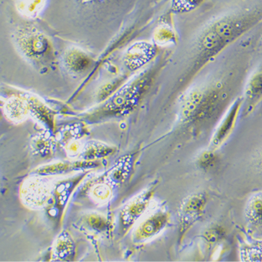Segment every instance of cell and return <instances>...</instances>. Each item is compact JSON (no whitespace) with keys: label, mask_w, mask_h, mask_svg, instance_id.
Masks as SVG:
<instances>
[{"label":"cell","mask_w":262,"mask_h":262,"mask_svg":"<svg viewBox=\"0 0 262 262\" xmlns=\"http://www.w3.org/2000/svg\"><path fill=\"white\" fill-rule=\"evenodd\" d=\"M256 20L257 17L253 14L234 15L219 19L210 25L199 38L193 69L200 68L236 41L253 26Z\"/></svg>","instance_id":"cell-1"},{"label":"cell","mask_w":262,"mask_h":262,"mask_svg":"<svg viewBox=\"0 0 262 262\" xmlns=\"http://www.w3.org/2000/svg\"><path fill=\"white\" fill-rule=\"evenodd\" d=\"M226 98L227 93L221 84L190 92L182 99L180 107L181 121L188 125H198L209 120Z\"/></svg>","instance_id":"cell-2"},{"label":"cell","mask_w":262,"mask_h":262,"mask_svg":"<svg viewBox=\"0 0 262 262\" xmlns=\"http://www.w3.org/2000/svg\"><path fill=\"white\" fill-rule=\"evenodd\" d=\"M206 205L207 196L202 192L189 195L183 200L179 212V229L182 236L202 217Z\"/></svg>","instance_id":"cell-3"},{"label":"cell","mask_w":262,"mask_h":262,"mask_svg":"<svg viewBox=\"0 0 262 262\" xmlns=\"http://www.w3.org/2000/svg\"><path fill=\"white\" fill-rule=\"evenodd\" d=\"M243 104H244V99L238 98L229 107L226 114L216 128L215 133L210 139V149L217 150L228 140L236 127Z\"/></svg>","instance_id":"cell-4"},{"label":"cell","mask_w":262,"mask_h":262,"mask_svg":"<svg viewBox=\"0 0 262 262\" xmlns=\"http://www.w3.org/2000/svg\"><path fill=\"white\" fill-rule=\"evenodd\" d=\"M18 41L23 53L34 60H39L41 57H45L49 50V43L45 36L32 30L20 32Z\"/></svg>","instance_id":"cell-5"},{"label":"cell","mask_w":262,"mask_h":262,"mask_svg":"<svg viewBox=\"0 0 262 262\" xmlns=\"http://www.w3.org/2000/svg\"><path fill=\"white\" fill-rule=\"evenodd\" d=\"M169 220L170 215L167 211L160 210L156 212L141 224L136 231V239L141 242L156 236L167 226Z\"/></svg>","instance_id":"cell-6"},{"label":"cell","mask_w":262,"mask_h":262,"mask_svg":"<svg viewBox=\"0 0 262 262\" xmlns=\"http://www.w3.org/2000/svg\"><path fill=\"white\" fill-rule=\"evenodd\" d=\"M244 114L248 116L251 114L262 99V72H257L248 80L245 89L244 98Z\"/></svg>","instance_id":"cell-7"},{"label":"cell","mask_w":262,"mask_h":262,"mask_svg":"<svg viewBox=\"0 0 262 262\" xmlns=\"http://www.w3.org/2000/svg\"><path fill=\"white\" fill-rule=\"evenodd\" d=\"M156 49L154 46L145 42L136 43L129 48L126 53L125 63L132 70H137L154 57Z\"/></svg>","instance_id":"cell-8"},{"label":"cell","mask_w":262,"mask_h":262,"mask_svg":"<svg viewBox=\"0 0 262 262\" xmlns=\"http://www.w3.org/2000/svg\"><path fill=\"white\" fill-rule=\"evenodd\" d=\"M244 215L250 226L262 227V191L253 193L247 201Z\"/></svg>","instance_id":"cell-9"},{"label":"cell","mask_w":262,"mask_h":262,"mask_svg":"<svg viewBox=\"0 0 262 262\" xmlns=\"http://www.w3.org/2000/svg\"><path fill=\"white\" fill-rule=\"evenodd\" d=\"M65 66L70 72L80 74L86 70L91 64L89 57L78 49H72L64 55Z\"/></svg>","instance_id":"cell-10"},{"label":"cell","mask_w":262,"mask_h":262,"mask_svg":"<svg viewBox=\"0 0 262 262\" xmlns=\"http://www.w3.org/2000/svg\"><path fill=\"white\" fill-rule=\"evenodd\" d=\"M151 196L152 194L150 192L144 193L134 200L127 206L125 211V219L128 225H132V223H133L144 212L148 205Z\"/></svg>","instance_id":"cell-11"},{"label":"cell","mask_w":262,"mask_h":262,"mask_svg":"<svg viewBox=\"0 0 262 262\" xmlns=\"http://www.w3.org/2000/svg\"><path fill=\"white\" fill-rule=\"evenodd\" d=\"M241 257L244 261H262V242L244 246L241 250Z\"/></svg>","instance_id":"cell-12"},{"label":"cell","mask_w":262,"mask_h":262,"mask_svg":"<svg viewBox=\"0 0 262 262\" xmlns=\"http://www.w3.org/2000/svg\"><path fill=\"white\" fill-rule=\"evenodd\" d=\"M176 39L177 36L175 32L168 27H162L159 28L155 35V39L157 43L160 45H173L176 42Z\"/></svg>","instance_id":"cell-13"},{"label":"cell","mask_w":262,"mask_h":262,"mask_svg":"<svg viewBox=\"0 0 262 262\" xmlns=\"http://www.w3.org/2000/svg\"><path fill=\"white\" fill-rule=\"evenodd\" d=\"M225 236V231L221 227L215 225L206 229L203 234V238L209 244H216L223 240Z\"/></svg>","instance_id":"cell-14"},{"label":"cell","mask_w":262,"mask_h":262,"mask_svg":"<svg viewBox=\"0 0 262 262\" xmlns=\"http://www.w3.org/2000/svg\"><path fill=\"white\" fill-rule=\"evenodd\" d=\"M204 0H173L174 10L178 12H188L202 5Z\"/></svg>","instance_id":"cell-15"},{"label":"cell","mask_w":262,"mask_h":262,"mask_svg":"<svg viewBox=\"0 0 262 262\" xmlns=\"http://www.w3.org/2000/svg\"><path fill=\"white\" fill-rule=\"evenodd\" d=\"M215 152V150L209 149V150L204 151L201 154L198 160V163L200 168L203 169H209L215 165L216 159H217Z\"/></svg>","instance_id":"cell-16"},{"label":"cell","mask_w":262,"mask_h":262,"mask_svg":"<svg viewBox=\"0 0 262 262\" xmlns=\"http://www.w3.org/2000/svg\"><path fill=\"white\" fill-rule=\"evenodd\" d=\"M7 111H8L9 115L12 118L23 117L25 114L24 104L18 99H13V100L9 101Z\"/></svg>","instance_id":"cell-17"},{"label":"cell","mask_w":262,"mask_h":262,"mask_svg":"<svg viewBox=\"0 0 262 262\" xmlns=\"http://www.w3.org/2000/svg\"><path fill=\"white\" fill-rule=\"evenodd\" d=\"M252 163L254 167L262 173V148L254 154L252 157Z\"/></svg>","instance_id":"cell-18"}]
</instances>
